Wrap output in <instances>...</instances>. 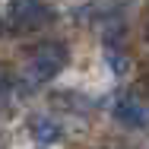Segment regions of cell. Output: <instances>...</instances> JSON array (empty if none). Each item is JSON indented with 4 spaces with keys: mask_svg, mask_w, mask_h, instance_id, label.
I'll return each mask as SVG.
<instances>
[{
    "mask_svg": "<svg viewBox=\"0 0 149 149\" xmlns=\"http://www.w3.org/2000/svg\"><path fill=\"white\" fill-rule=\"evenodd\" d=\"M67 57H70V54H67V45H63V41H41L38 48L29 51L22 73H26V79L35 83V86L51 83L60 70L67 67Z\"/></svg>",
    "mask_w": 149,
    "mask_h": 149,
    "instance_id": "1",
    "label": "cell"
},
{
    "mask_svg": "<svg viewBox=\"0 0 149 149\" xmlns=\"http://www.w3.org/2000/svg\"><path fill=\"white\" fill-rule=\"evenodd\" d=\"M51 19H54V10L45 0H10V6H6V22L19 35L45 29Z\"/></svg>",
    "mask_w": 149,
    "mask_h": 149,
    "instance_id": "2",
    "label": "cell"
},
{
    "mask_svg": "<svg viewBox=\"0 0 149 149\" xmlns=\"http://www.w3.org/2000/svg\"><path fill=\"white\" fill-rule=\"evenodd\" d=\"M114 118L124 127H149V105L136 95H124L114 105Z\"/></svg>",
    "mask_w": 149,
    "mask_h": 149,
    "instance_id": "3",
    "label": "cell"
},
{
    "mask_svg": "<svg viewBox=\"0 0 149 149\" xmlns=\"http://www.w3.org/2000/svg\"><path fill=\"white\" fill-rule=\"evenodd\" d=\"M51 136H57V127H54V124H48V120H38V140H41V143H48Z\"/></svg>",
    "mask_w": 149,
    "mask_h": 149,
    "instance_id": "4",
    "label": "cell"
},
{
    "mask_svg": "<svg viewBox=\"0 0 149 149\" xmlns=\"http://www.w3.org/2000/svg\"><path fill=\"white\" fill-rule=\"evenodd\" d=\"M0 29H3V26H0Z\"/></svg>",
    "mask_w": 149,
    "mask_h": 149,
    "instance_id": "5",
    "label": "cell"
}]
</instances>
